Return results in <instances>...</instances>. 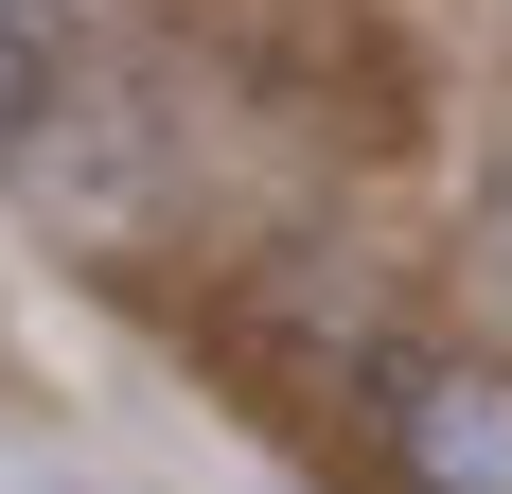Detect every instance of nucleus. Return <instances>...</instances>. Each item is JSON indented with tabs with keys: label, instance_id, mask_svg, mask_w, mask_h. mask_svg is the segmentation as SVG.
Listing matches in <instances>:
<instances>
[{
	"label": "nucleus",
	"instance_id": "f03ea898",
	"mask_svg": "<svg viewBox=\"0 0 512 494\" xmlns=\"http://www.w3.org/2000/svg\"><path fill=\"white\" fill-rule=\"evenodd\" d=\"M0 18H36V36H53V18H71V0H0Z\"/></svg>",
	"mask_w": 512,
	"mask_h": 494
},
{
	"label": "nucleus",
	"instance_id": "f257e3e1",
	"mask_svg": "<svg viewBox=\"0 0 512 494\" xmlns=\"http://www.w3.org/2000/svg\"><path fill=\"white\" fill-rule=\"evenodd\" d=\"M389 459H407V494H512V389L495 371H389Z\"/></svg>",
	"mask_w": 512,
	"mask_h": 494
}]
</instances>
